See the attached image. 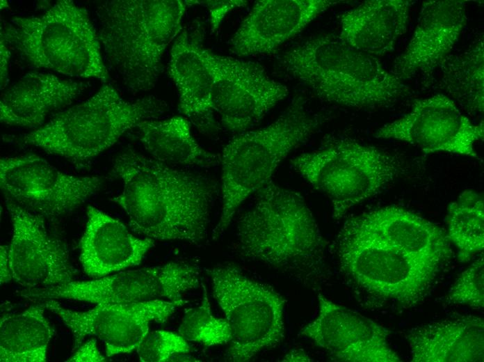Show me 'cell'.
Masks as SVG:
<instances>
[{
  "label": "cell",
  "instance_id": "cell-29",
  "mask_svg": "<svg viewBox=\"0 0 484 362\" xmlns=\"http://www.w3.org/2000/svg\"><path fill=\"white\" fill-rule=\"evenodd\" d=\"M202 286L200 305L188 308L179 327V333L186 340L196 342L207 347L229 343L231 331L225 319L215 317L211 310L207 291Z\"/></svg>",
  "mask_w": 484,
  "mask_h": 362
},
{
  "label": "cell",
  "instance_id": "cell-11",
  "mask_svg": "<svg viewBox=\"0 0 484 362\" xmlns=\"http://www.w3.org/2000/svg\"><path fill=\"white\" fill-rule=\"evenodd\" d=\"M102 182L97 176L63 173L35 154L0 161L1 188L6 200L44 220L77 208L100 190Z\"/></svg>",
  "mask_w": 484,
  "mask_h": 362
},
{
  "label": "cell",
  "instance_id": "cell-22",
  "mask_svg": "<svg viewBox=\"0 0 484 362\" xmlns=\"http://www.w3.org/2000/svg\"><path fill=\"white\" fill-rule=\"evenodd\" d=\"M411 361L483 362L484 322L480 317L462 315L424 324L406 335Z\"/></svg>",
  "mask_w": 484,
  "mask_h": 362
},
{
  "label": "cell",
  "instance_id": "cell-25",
  "mask_svg": "<svg viewBox=\"0 0 484 362\" xmlns=\"http://www.w3.org/2000/svg\"><path fill=\"white\" fill-rule=\"evenodd\" d=\"M135 136L155 159L170 165L211 167L220 155L207 151L195 141L190 122L184 116L149 120L140 123Z\"/></svg>",
  "mask_w": 484,
  "mask_h": 362
},
{
  "label": "cell",
  "instance_id": "cell-6",
  "mask_svg": "<svg viewBox=\"0 0 484 362\" xmlns=\"http://www.w3.org/2000/svg\"><path fill=\"white\" fill-rule=\"evenodd\" d=\"M321 124L301 97L266 127L238 134L224 147L222 166V207L212 239L227 228L241 205L270 180L273 172L293 150L305 143Z\"/></svg>",
  "mask_w": 484,
  "mask_h": 362
},
{
  "label": "cell",
  "instance_id": "cell-35",
  "mask_svg": "<svg viewBox=\"0 0 484 362\" xmlns=\"http://www.w3.org/2000/svg\"><path fill=\"white\" fill-rule=\"evenodd\" d=\"M6 42L1 38V88L6 85L9 52Z\"/></svg>",
  "mask_w": 484,
  "mask_h": 362
},
{
  "label": "cell",
  "instance_id": "cell-2",
  "mask_svg": "<svg viewBox=\"0 0 484 362\" xmlns=\"http://www.w3.org/2000/svg\"><path fill=\"white\" fill-rule=\"evenodd\" d=\"M236 249L312 290L326 276L325 242L303 197L270 180L236 220Z\"/></svg>",
  "mask_w": 484,
  "mask_h": 362
},
{
  "label": "cell",
  "instance_id": "cell-26",
  "mask_svg": "<svg viewBox=\"0 0 484 362\" xmlns=\"http://www.w3.org/2000/svg\"><path fill=\"white\" fill-rule=\"evenodd\" d=\"M3 316L0 322L1 362H45L54 330L40 304Z\"/></svg>",
  "mask_w": 484,
  "mask_h": 362
},
{
  "label": "cell",
  "instance_id": "cell-32",
  "mask_svg": "<svg viewBox=\"0 0 484 362\" xmlns=\"http://www.w3.org/2000/svg\"><path fill=\"white\" fill-rule=\"evenodd\" d=\"M197 4L206 7L209 13L210 25L211 33L215 32L225 16L232 10L244 7L248 1L243 0H222V1H196Z\"/></svg>",
  "mask_w": 484,
  "mask_h": 362
},
{
  "label": "cell",
  "instance_id": "cell-15",
  "mask_svg": "<svg viewBox=\"0 0 484 362\" xmlns=\"http://www.w3.org/2000/svg\"><path fill=\"white\" fill-rule=\"evenodd\" d=\"M316 317L301 335L341 362H398L389 344V331L361 313L318 296Z\"/></svg>",
  "mask_w": 484,
  "mask_h": 362
},
{
  "label": "cell",
  "instance_id": "cell-36",
  "mask_svg": "<svg viewBox=\"0 0 484 362\" xmlns=\"http://www.w3.org/2000/svg\"><path fill=\"white\" fill-rule=\"evenodd\" d=\"M312 359L302 349H292L283 358L282 361H312Z\"/></svg>",
  "mask_w": 484,
  "mask_h": 362
},
{
  "label": "cell",
  "instance_id": "cell-23",
  "mask_svg": "<svg viewBox=\"0 0 484 362\" xmlns=\"http://www.w3.org/2000/svg\"><path fill=\"white\" fill-rule=\"evenodd\" d=\"M84 86L82 83L49 73H26L2 93L1 122L13 126L38 127L49 113L72 102Z\"/></svg>",
  "mask_w": 484,
  "mask_h": 362
},
{
  "label": "cell",
  "instance_id": "cell-30",
  "mask_svg": "<svg viewBox=\"0 0 484 362\" xmlns=\"http://www.w3.org/2000/svg\"><path fill=\"white\" fill-rule=\"evenodd\" d=\"M447 300L453 304L467 305L473 308H483V255L460 273L448 292Z\"/></svg>",
  "mask_w": 484,
  "mask_h": 362
},
{
  "label": "cell",
  "instance_id": "cell-27",
  "mask_svg": "<svg viewBox=\"0 0 484 362\" xmlns=\"http://www.w3.org/2000/svg\"><path fill=\"white\" fill-rule=\"evenodd\" d=\"M442 82L446 90L466 110L483 113L484 42L476 39L459 55L444 59Z\"/></svg>",
  "mask_w": 484,
  "mask_h": 362
},
{
  "label": "cell",
  "instance_id": "cell-16",
  "mask_svg": "<svg viewBox=\"0 0 484 362\" xmlns=\"http://www.w3.org/2000/svg\"><path fill=\"white\" fill-rule=\"evenodd\" d=\"M13 225L8 258L13 279L26 288L67 283L75 272L64 244L49 235L44 219L6 200Z\"/></svg>",
  "mask_w": 484,
  "mask_h": 362
},
{
  "label": "cell",
  "instance_id": "cell-12",
  "mask_svg": "<svg viewBox=\"0 0 484 362\" xmlns=\"http://www.w3.org/2000/svg\"><path fill=\"white\" fill-rule=\"evenodd\" d=\"M186 301L152 299L138 302L99 304L86 311H74L63 307L55 299L35 303L56 315L71 331L74 350L86 337L98 338L111 357L128 354L140 345L150 332L152 323L163 324Z\"/></svg>",
  "mask_w": 484,
  "mask_h": 362
},
{
  "label": "cell",
  "instance_id": "cell-28",
  "mask_svg": "<svg viewBox=\"0 0 484 362\" xmlns=\"http://www.w3.org/2000/svg\"><path fill=\"white\" fill-rule=\"evenodd\" d=\"M447 237L466 262L484 248L483 198L478 193L467 190L448 207Z\"/></svg>",
  "mask_w": 484,
  "mask_h": 362
},
{
  "label": "cell",
  "instance_id": "cell-19",
  "mask_svg": "<svg viewBox=\"0 0 484 362\" xmlns=\"http://www.w3.org/2000/svg\"><path fill=\"white\" fill-rule=\"evenodd\" d=\"M352 219L421 265L440 271L451 257L447 235L435 223L403 207H383Z\"/></svg>",
  "mask_w": 484,
  "mask_h": 362
},
{
  "label": "cell",
  "instance_id": "cell-24",
  "mask_svg": "<svg viewBox=\"0 0 484 362\" xmlns=\"http://www.w3.org/2000/svg\"><path fill=\"white\" fill-rule=\"evenodd\" d=\"M410 5L406 0L366 1L341 15L339 36L362 52L382 56L405 32Z\"/></svg>",
  "mask_w": 484,
  "mask_h": 362
},
{
  "label": "cell",
  "instance_id": "cell-7",
  "mask_svg": "<svg viewBox=\"0 0 484 362\" xmlns=\"http://www.w3.org/2000/svg\"><path fill=\"white\" fill-rule=\"evenodd\" d=\"M331 249L347 285L368 306H414L428 296L439 272L379 240L352 218L344 223Z\"/></svg>",
  "mask_w": 484,
  "mask_h": 362
},
{
  "label": "cell",
  "instance_id": "cell-34",
  "mask_svg": "<svg viewBox=\"0 0 484 362\" xmlns=\"http://www.w3.org/2000/svg\"><path fill=\"white\" fill-rule=\"evenodd\" d=\"M0 249V281L2 285L11 281L13 276L8 258V248L6 246H1Z\"/></svg>",
  "mask_w": 484,
  "mask_h": 362
},
{
  "label": "cell",
  "instance_id": "cell-3",
  "mask_svg": "<svg viewBox=\"0 0 484 362\" xmlns=\"http://www.w3.org/2000/svg\"><path fill=\"white\" fill-rule=\"evenodd\" d=\"M195 1L112 0L96 8L104 63L130 93L153 88L163 71L166 48L180 33Z\"/></svg>",
  "mask_w": 484,
  "mask_h": 362
},
{
  "label": "cell",
  "instance_id": "cell-14",
  "mask_svg": "<svg viewBox=\"0 0 484 362\" xmlns=\"http://www.w3.org/2000/svg\"><path fill=\"white\" fill-rule=\"evenodd\" d=\"M374 136L403 141L426 153L446 152L477 159L474 147L483 139L484 126L472 123L452 99L437 94L417 100L409 112L382 125Z\"/></svg>",
  "mask_w": 484,
  "mask_h": 362
},
{
  "label": "cell",
  "instance_id": "cell-4",
  "mask_svg": "<svg viewBox=\"0 0 484 362\" xmlns=\"http://www.w3.org/2000/svg\"><path fill=\"white\" fill-rule=\"evenodd\" d=\"M282 68L324 101L354 108L392 104L409 88L373 56L333 34L311 36L286 51Z\"/></svg>",
  "mask_w": 484,
  "mask_h": 362
},
{
  "label": "cell",
  "instance_id": "cell-10",
  "mask_svg": "<svg viewBox=\"0 0 484 362\" xmlns=\"http://www.w3.org/2000/svg\"><path fill=\"white\" fill-rule=\"evenodd\" d=\"M208 274L231 331L227 360L248 361L282 341L286 300L282 295L232 265L214 267Z\"/></svg>",
  "mask_w": 484,
  "mask_h": 362
},
{
  "label": "cell",
  "instance_id": "cell-33",
  "mask_svg": "<svg viewBox=\"0 0 484 362\" xmlns=\"http://www.w3.org/2000/svg\"><path fill=\"white\" fill-rule=\"evenodd\" d=\"M70 362H102L106 361L97 345V338H92L82 343L72 355L66 360Z\"/></svg>",
  "mask_w": 484,
  "mask_h": 362
},
{
  "label": "cell",
  "instance_id": "cell-20",
  "mask_svg": "<svg viewBox=\"0 0 484 362\" xmlns=\"http://www.w3.org/2000/svg\"><path fill=\"white\" fill-rule=\"evenodd\" d=\"M154 242L136 237L121 221L90 205L79 260L88 276L99 278L139 265Z\"/></svg>",
  "mask_w": 484,
  "mask_h": 362
},
{
  "label": "cell",
  "instance_id": "cell-21",
  "mask_svg": "<svg viewBox=\"0 0 484 362\" xmlns=\"http://www.w3.org/2000/svg\"><path fill=\"white\" fill-rule=\"evenodd\" d=\"M168 74L179 95V110L201 132L216 130L211 93L213 72L211 52L189 36L186 30L176 37L170 50Z\"/></svg>",
  "mask_w": 484,
  "mask_h": 362
},
{
  "label": "cell",
  "instance_id": "cell-8",
  "mask_svg": "<svg viewBox=\"0 0 484 362\" xmlns=\"http://www.w3.org/2000/svg\"><path fill=\"white\" fill-rule=\"evenodd\" d=\"M1 38L36 68L79 78H110L89 15L71 0L58 1L40 16L11 19Z\"/></svg>",
  "mask_w": 484,
  "mask_h": 362
},
{
  "label": "cell",
  "instance_id": "cell-5",
  "mask_svg": "<svg viewBox=\"0 0 484 362\" xmlns=\"http://www.w3.org/2000/svg\"><path fill=\"white\" fill-rule=\"evenodd\" d=\"M163 100L148 95L133 101L122 99L111 84L94 95L55 115L45 125L6 141L39 148L79 167L86 166L140 123L159 119L168 111Z\"/></svg>",
  "mask_w": 484,
  "mask_h": 362
},
{
  "label": "cell",
  "instance_id": "cell-18",
  "mask_svg": "<svg viewBox=\"0 0 484 362\" xmlns=\"http://www.w3.org/2000/svg\"><path fill=\"white\" fill-rule=\"evenodd\" d=\"M465 1H426L405 50L391 72L401 81L432 70L451 52L467 23Z\"/></svg>",
  "mask_w": 484,
  "mask_h": 362
},
{
  "label": "cell",
  "instance_id": "cell-17",
  "mask_svg": "<svg viewBox=\"0 0 484 362\" xmlns=\"http://www.w3.org/2000/svg\"><path fill=\"white\" fill-rule=\"evenodd\" d=\"M339 1L330 0L257 1L229 40L239 57L268 55L300 33L311 22Z\"/></svg>",
  "mask_w": 484,
  "mask_h": 362
},
{
  "label": "cell",
  "instance_id": "cell-1",
  "mask_svg": "<svg viewBox=\"0 0 484 362\" xmlns=\"http://www.w3.org/2000/svg\"><path fill=\"white\" fill-rule=\"evenodd\" d=\"M112 175L122 183L113 200L135 233L156 240L197 244L208 235L216 183L127 148L115 157Z\"/></svg>",
  "mask_w": 484,
  "mask_h": 362
},
{
  "label": "cell",
  "instance_id": "cell-13",
  "mask_svg": "<svg viewBox=\"0 0 484 362\" xmlns=\"http://www.w3.org/2000/svg\"><path fill=\"white\" fill-rule=\"evenodd\" d=\"M213 72L211 101L223 125L241 133L257 124L289 93L257 63L211 52Z\"/></svg>",
  "mask_w": 484,
  "mask_h": 362
},
{
  "label": "cell",
  "instance_id": "cell-31",
  "mask_svg": "<svg viewBox=\"0 0 484 362\" xmlns=\"http://www.w3.org/2000/svg\"><path fill=\"white\" fill-rule=\"evenodd\" d=\"M190 350L187 340L180 334L163 330L149 332L136 349L143 362L166 361Z\"/></svg>",
  "mask_w": 484,
  "mask_h": 362
},
{
  "label": "cell",
  "instance_id": "cell-9",
  "mask_svg": "<svg viewBox=\"0 0 484 362\" xmlns=\"http://www.w3.org/2000/svg\"><path fill=\"white\" fill-rule=\"evenodd\" d=\"M294 170L331 202L332 217L378 194L402 170L398 159L376 147L347 139L328 141L321 148L291 159Z\"/></svg>",
  "mask_w": 484,
  "mask_h": 362
}]
</instances>
